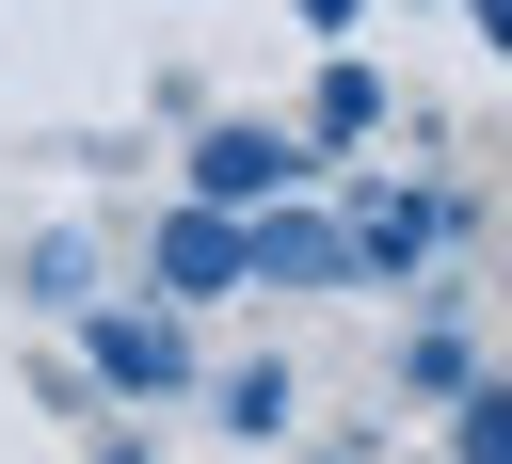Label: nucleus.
Here are the masks:
<instances>
[{
    "label": "nucleus",
    "mask_w": 512,
    "mask_h": 464,
    "mask_svg": "<svg viewBox=\"0 0 512 464\" xmlns=\"http://www.w3.org/2000/svg\"><path fill=\"white\" fill-rule=\"evenodd\" d=\"M160 272H176V288H240V272H256V240H240L224 208H176V224H160Z\"/></svg>",
    "instance_id": "nucleus-1"
},
{
    "label": "nucleus",
    "mask_w": 512,
    "mask_h": 464,
    "mask_svg": "<svg viewBox=\"0 0 512 464\" xmlns=\"http://www.w3.org/2000/svg\"><path fill=\"white\" fill-rule=\"evenodd\" d=\"M192 176H208V208H240V192H272V176H304V160H288L272 128H208V160H192Z\"/></svg>",
    "instance_id": "nucleus-2"
},
{
    "label": "nucleus",
    "mask_w": 512,
    "mask_h": 464,
    "mask_svg": "<svg viewBox=\"0 0 512 464\" xmlns=\"http://www.w3.org/2000/svg\"><path fill=\"white\" fill-rule=\"evenodd\" d=\"M96 368H112V384H176V320H112Z\"/></svg>",
    "instance_id": "nucleus-3"
},
{
    "label": "nucleus",
    "mask_w": 512,
    "mask_h": 464,
    "mask_svg": "<svg viewBox=\"0 0 512 464\" xmlns=\"http://www.w3.org/2000/svg\"><path fill=\"white\" fill-rule=\"evenodd\" d=\"M464 464H512V400H480V416H464Z\"/></svg>",
    "instance_id": "nucleus-4"
},
{
    "label": "nucleus",
    "mask_w": 512,
    "mask_h": 464,
    "mask_svg": "<svg viewBox=\"0 0 512 464\" xmlns=\"http://www.w3.org/2000/svg\"><path fill=\"white\" fill-rule=\"evenodd\" d=\"M480 16H496V32H512V0H480Z\"/></svg>",
    "instance_id": "nucleus-5"
}]
</instances>
